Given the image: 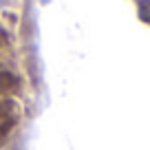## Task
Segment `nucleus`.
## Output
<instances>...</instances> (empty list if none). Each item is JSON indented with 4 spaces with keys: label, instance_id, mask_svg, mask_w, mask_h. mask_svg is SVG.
Wrapping results in <instances>:
<instances>
[{
    "label": "nucleus",
    "instance_id": "obj_2",
    "mask_svg": "<svg viewBox=\"0 0 150 150\" xmlns=\"http://www.w3.org/2000/svg\"><path fill=\"white\" fill-rule=\"evenodd\" d=\"M20 122V106L16 99H0V141L5 139Z\"/></svg>",
    "mask_w": 150,
    "mask_h": 150
},
{
    "label": "nucleus",
    "instance_id": "obj_1",
    "mask_svg": "<svg viewBox=\"0 0 150 150\" xmlns=\"http://www.w3.org/2000/svg\"><path fill=\"white\" fill-rule=\"evenodd\" d=\"M22 91V75H20L16 49L7 29L0 27V99H13Z\"/></svg>",
    "mask_w": 150,
    "mask_h": 150
},
{
    "label": "nucleus",
    "instance_id": "obj_3",
    "mask_svg": "<svg viewBox=\"0 0 150 150\" xmlns=\"http://www.w3.org/2000/svg\"><path fill=\"white\" fill-rule=\"evenodd\" d=\"M11 2H13V0H0V9H2V7H7V5H11Z\"/></svg>",
    "mask_w": 150,
    "mask_h": 150
}]
</instances>
